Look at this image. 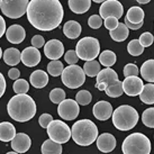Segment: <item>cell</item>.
Segmentation results:
<instances>
[{
	"label": "cell",
	"instance_id": "47",
	"mask_svg": "<svg viewBox=\"0 0 154 154\" xmlns=\"http://www.w3.org/2000/svg\"><path fill=\"white\" fill-rule=\"evenodd\" d=\"M124 24L127 26V28H128V29H133V30L140 29L142 26H143V23H140V24H134V23H131L128 19H126V18H125V23H124Z\"/></svg>",
	"mask_w": 154,
	"mask_h": 154
},
{
	"label": "cell",
	"instance_id": "36",
	"mask_svg": "<svg viewBox=\"0 0 154 154\" xmlns=\"http://www.w3.org/2000/svg\"><path fill=\"white\" fill-rule=\"evenodd\" d=\"M65 97H66V94H65L64 90L61 88H55L50 92V100L56 105H60L63 100H65Z\"/></svg>",
	"mask_w": 154,
	"mask_h": 154
},
{
	"label": "cell",
	"instance_id": "49",
	"mask_svg": "<svg viewBox=\"0 0 154 154\" xmlns=\"http://www.w3.org/2000/svg\"><path fill=\"white\" fill-rule=\"evenodd\" d=\"M6 22H5L4 17L0 15V38L2 37V35L6 34Z\"/></svg>",
	"mask_w": 154,
	"mask_h": 154
},
{
	"label": "cell",
	"instance_id": "43",
	"mask_svg": "<svg viewBox=\"0 0 154 154\" xmlns=\"http://www.w3.org/2000/svg\"><path fill=\"white\" fill-rule=\"evenodd\" d=\"M103 25H105V27H106L109 32H111V30H114L115 28H117V26L119 25L118 18H116V17L106 18V19H105V23H103Z\"/></svg>",
	"mask_w": 154,
	"mask_h": 154
},
{
	"label": "cell",
	"instance_id": "37",
	"mask_svg": "<svg viewBox=\"0 0 154 154\" xmlns=\"http://www.w3.org/2000/svg\"><path fill=\"white\" fill-rule=\"evenodd\" d=\"M14 91L16 92V94H24L28 92V89H29V85L28 82L26 81L25 79H17L15 80V83H14Z\"/></svg>",
	"mask_w": 154,
	"mask_h": 154
},
{
	"label": "cell",
	"instance_id": "44",
	"mask_svg": "<svg viewBox=\"0 0 154 154\" xmlns=\"http://www.w3.org/2000/svg\"><path fill=\"white\" fill-rule=\"evenodd\" d=\"M52 120H53V117H52L51 114H43V115H41V117L38 118V123L41 125V127H43V128H47V126L50 125Z\"/></svg>",
	"mask_w": 154,
	"mask_h": 154
},
{
	"label": "cell",
	"instance_id": "51",
	"mask_svg": "<svg viewBox=\"0 0 154 154\" xmlns=\"http://www.w3.org/2000/svg\"><path fill=\"white\" fill-rule=\"evenodd\" d=\"M136 1L141 5H145V4H149L151 0H136Z\"/></svg>",
	"mask_w": 154,
	"mask_h": 154
},
{
	"label": "cell",
	"instance_id": "46",
	"mask_svg": "<svg viewBox=\"0 0 154 154\" xmlns=\"http://www.w3.org/2000/svg\"><path fill=\"white\" fill-rule=\"evenodd\" d=\"M8 77L10 78L11 80H17V79H19V77H20V71L16 68L10 69L8 72Z\"/></svg>",
	"mask_w": 154,
	"mask_h": 154
},
{
	"label": "cell",
	"instance_id": "12",
	"mask_svg": "<svg viewBox=\"0 0 154 154\" xmlns=\"http://www.w3.org/2000/svg\"><path fill=\"white\" fill-rule=\"evenodd\" d=\"M144 83L143 80L138 77H127L123 81V89L124 92L129 97H136L140 96V94L143 90Z\"/></svg>",
	"mask_w": 154,
	"mask_h": 154
},
{
	"label": "cell",
	"instance_id": "25",
	"mask_svg": "<svg viewBox=\"0 0 154 154\" xmlns=\"http://www.w3.org/2000/svg\"><path fill=\"white\" fill-rule=\"evenodd\" d=\"M144 17H145L144 10H143L141 7L134 6V7H131V8L127 10V15H126L125 18L128 19L131 23L140 24V23L144 22Z\"/></svg>",
	"mask_w": 154,
	"mask_h": 154
},
{
	"label": "cell",
	"instance_id": "3",
	"mask_svg": "<svg viewBox=\"0 0 154 154\" xmlns=\"http://www.w3.org/2000/svg\"><path fill=\"white\" fill-rule=\"evenodd\" d=\"M71 137L78 145L89 146L97 141L98 128L92 120L81 119L74 123L71 128Z\"/></svg>",
	"mask_w": 154,
	"mask_h": 154
},
{
	"label": "cell",
	"instance_id": "40",
	"mask_svg": "<svg viewBox=\"0 0 154 154\" xmlns=\"http://www.w3.org/2000/svg\"><path fill=\"white\" fill-rule=\"evenodd\" d=\"M103 18L100 17V15H92L90 16L88 19V25L92 28V29H98L103 25Z\"/></svg>",
	"mask_w": 154,
	"mask_h": 154
},
{
	"label": "cell",
	"instance_id": "2",
	"mask_svg": "<svg viewBox=\"0 0 154 154\" xmlns=\"http://www.w3.org/2000/svg\"><path fill=\"white\" fill-rule=\"evenodd\" d=\"M36 109L37 108L34 99L27 94L14 96L7 105L8 115L18 123H25L30 120L36 114Z\"/></svg>",
	"mask_w": 154,
	"mask_h": 154
},
{
	"label": "cell",
	"instance_id": "20",
	"mask_svg": "<svg viewBox=\"0 0 154 154\" xmlns=\"http://www.w3.org/2000/svg\"><path fill=\"white\" fill-rule=\"evenodd\" d=\"M29 81L30 85L35 87L36 89H42L48 83V75L43 70H36L30 74Z\"/></svg>",
	"mask_w": 154,
	"mask_h": 154
},
{
	"label": "cell",
	"instance_id": "22",
	"mask_svg": "<svg viewBox=\"0 0 154 154\" xmlns=\"http://www.w3.org/2000/svg\"><path fill=\"white\" fill-rule=\"evenodd\" d=\"M82 32L81 25L75 20H69L63 26V33L70 39L78 38Z\"/></svg>",
	"mask_w": 154,
	"mask_h": 154
},
{
	"label": "cell",
	"instance_id": "15",
	"mask_svg": "<svg viewBox=\"0 0 154 154\" xmlns=\"http://www.w3.org/2000/svg\"><path fill=\"white\" fill-rule=\"evenodd\" d=\"M32 141L30 137L25 133H17L11 141V149L17 153H25L30 149Z\"/></svg>",
	"mask_w": 154,
	"mask_h": 154
},
{
	"label": "cell",
	"instance_id": "30",
	"mask_svg": "<svg viewBox=\"0 0 154 154\" xmlns=\"http://www.w3.org/2000/svg\"><path fill=\"white\" fill-rule=\"evenodd\" d=\"M99 63L106 68H110L116 63V54L110 50L101 52L99 54Z\"/></svg>",
	"mask_w": 154,
	"mask_h": 154
},
{
	"label": "cell",
	"instance_id": "19",
	"mask_svg": "<svg viewBox=\"0 0 154 154\" xmlns=\"http://www.w3.org/2000/svg\"><path fill=\"white\" fill-rule=\"evenodd\" d=\"M96 79H97V83L103 82L107 86H110V85H112V83H115V82L119 80L118 79V74L116 73V71H114L110 68H106L100 70V72L98 73V75H97Z\"/></svg>",
	"mask_w": 154,
	"mask_h": 154
},
{
	"label": "cell",
	"instance_id": "14",
	"mask_svg": "<svg viewBox=\"0 0 154 154\" xmlns=\"http://www.w3.org/2000/svg\"><path fill=\"white\" fill-rule=\"evenodd\" d=\"M22 62L23 64L28 68L36 66L41 62V53H39L38 48L34 46L26 47L22 52Z\"/></svg>",
	"mask_w": 154,
	"mask_h": 154
},
{
	"label": "cell",
	"instance_id": "41",
	"mask_svg": "<svg viewBox=\"0 0 154 154\" xmlns=\"http://www.w3.org/2000/svg\"><path fill=\"white\" fill-rule=\"evenodd\" d=\"M138 41H140V43H141L144 47H149V46H151V45L153 44L154 37H153V35L151 34V33H149V32H145V33H143V34L140 36Z\"/></svg>",
	"mask_w": 154,
	"mask_h": 154
},
{
	"label": "cell",
	"instance_id": "34",
	"mask_svg": "<svg viewBox=\"0 0 154 154\" xmlns=\"http://www.w3.org/2000/svg\"><path fill=\"white\" fill-rule=\"evenodd\" d=\"M127 51L132 56H138L144 52V46L140 43L138 39H133L127 45Z\"/></svg>",
	"mask_w": 154,
	"mask_h": 154
},
{
	"label": "cell",
	"instance_id": "31",
	"mask_svg": "<svg viewBox=\"0 0 154 154\" xmlns=\"http://www.w3.org/2000/svg\"><path fill=\"white\" fill-rule=\"evenodd\" d=\"M83 71H85L86 75H88V77H97L98 73L100 72V63H99V61H86V63L83 65Z\"/></svg>",
	"mask_w": 154,
	"mask_h": 154
},
{
	"label": "cell",
	"instance_id": "1",
	"mask_svg": "<svg viewBox=\"0 0 154 154\" xmlns=\"http://www.w3.org/2000/svg\"><path fill=\"white\" fill-rule=\"evenodd\" d=\"M26 15L36 29L50 32L60 26L64 10L59 0H30Z\"/></svg>",
	"mask_w": 154,
	"mask_h": 154
},
{
	"label": "cell",
	"instance_id": "33",
	"mask_svg": "<svg viewBox=\"0 0 154 154\" xmlns=\"http://www.w3.org/2000/svg\"><path fill=\"white\" fill-rule=\"evenodd\" d=\"M63 70H64L63 64L59 60H53L47 64V72H48V74H51L52 77H59V75H61L62 72H63Z\"/></svg>",
	"mask_w": 154,
	"mask_h": 154
},
{
	"label": "cell",
	"instance_id": "6",
	"mask_svg": "<svg viewBox=\"0 0 154 154\" xmlns=\"http://www.w3.org/2000/svg\"><path fill=\"white\" fill-rule=\"evenodd\" d=\"M75 52L80 60L92 61L100 54V43L94 37L86 36L77 43Z\"/></svg>",
	"mask_w": 154,
	"mask_h": 154
},
{
	"label": "cell",
	"instance_id": "17",
	"mask_svg": "<svg viewBox=\"0 0 154 154\" xmlns=\"http://www.w3.org/2000/svg\"><path fill=\"white\" fill-rule=\"evenodd\" d=\"M6 37L7 41L13 44H20L26 37L25 28L18 24H14L6 30Z\"/></svg>",
	"mask_w": 154,
	"mask_h": 154
},
{
	"label": "cell",
	"instance_id": "5",
	"mask_svg": "<svg viewBox=\"0 0 154 154\" xmlns=\"http://www.w3.org/2000/svg\"><path fill=\"white\" fill-rule=\"evenodd\" d=\"M122 150L124 154H150L151 142L142 133H133L123 142Z\"/></svg>",
	"mask_w": 154,
	"mask_h": 154
},
{
	"label": "cell",
	"instance_id": "9",
	"mask_svg": "<svg viewBox=\"0 0 154 154\" xmlns=\"http://www.w3.org/2000/svg\"><path fill=\"white\" fill-rule=\"evenodd\" d=\"M47 135L52 141L63 144L71 138V128L64 122L53 119L47 126Z\"/></svg>",
	"mask_w": 154,
	"mask_h": 154
},
{
	"label": "cell",
	"instance_id": "11",
	"mask_svg": "<svg viewBox=\"0 0 154 154\" xmlns=\"http://www.w3.org/2000/svg\"><path fill=\"white\" fill-rule=\"evenodd\" d=\"M80 112L79 103L73 99H65L57 107V114L61 118L65 120L75 119Z\"/></svg>",
	"mask_w": 154,
	"mask_h": 154
},
{
	"label": "cell",
	"instance_id": "42",
	"mask_svg": "<svg viewBox=\"0 0 154 154\" xmlns=\"http://www.w3.org/2000/svg\"><path fill=\"white\" fill-rule=\"evenodd\" d=\"M64 60L69 65H73V64H77V62L79 61V56H78L75 51L69 50L64 54Z\"/></svg>",
	"mask_w": 154,
	"mask_h": 154
},
{
	"label": "cell",
	"instance_id": "52",
	"mask_svg": "<svg viewBox=\"0 0 154 154\" xmlns=\"http://www.w3.org/2000/svg\"><path fill=\"white\" fill-rule=\"evenodd\" d=\"M92 1H94V2H97V4H100V2L103 4V2H105L106 0H92Z\"/></svg>",
	"mask_w": 154,
	"mask_h": 154
},
{
	"label": "cell",
	"instance_id": "48",
	"mask_svg": "<svg viewBox=\"0 0 154 154\" xmlns=\"http://www.w3.org/2000/svg\"><path fill=\"white\" fill-rule=\"evenodd\" d=\"M5 91H6V80H5L2 73L0 72V98L4 96Z\"/></svg>",
	"mask_w": 154,
	"mask_h": 154
},
{
	"label": "cell",
	"instance_id": "13",
	"mask_svg": "<svg viewBox=\"0 0 154 154\" xmlns=\"http://www.w3.org/2000/svg\"><path fill=\"white\" fill-rule=\"evenodd\" d=\"M44 54L50 60H59L64 54V45L59 39H51L44 45Z\"/></svg>",
	"mask_w": 154,
	"mask_h": 154
},
{
	"label": "cell",
	"instance_id": "54",
	"mask_svg": "<svg viewBox=\"0 0 154 154\" xmlns=\"http://www.w3.org/2000/svg\"><path fill=\"white\" fill-rule=\"evenodd\" d=\"M1 55H2V51H1V47H0V60H1Z\"/></svg>",
	"mask_w": 154,
	"mask_h": 154
},
{
	"label": "cell",
	"instance_id": "53",
	"mask_svg": "<svg viewBox=\"0 0 154 154\" xmlns=\"http://www.w3.org/2000/svg\"><path fill=\"white\" fill-rule=\"evenodd\" d=\"M6 154H19V153H17V152L14 151V152H8V153H6Z\"/></svg>",
	"mask_w": 154,
	"mask_h": 154
},
{
	"label": "cell",
	"instance_id": "8",
	"mask_svg": "<svg viewBox=\"0 0 154 154\" xmlns=\"http://www.w3.org/2000/svg\"><path fill=\"white\" fill-rule=\"evenodd\" d=\"M28 4V0H0V9L5 16L17 19L26 14Z\"/></svg>",
	"mask_w": 154,
	"mask_h": 154
},
{
	"label": "cell",
	"instance_id": "24",
	"mask_svg": "<svg viewBox=\"0 0 154 154\" xmlns=\"http://www.w3.org/2000/svg\"><path fill=\"white\" fill-rule=\"evenodd\" d=\"M69 8L74 14L81 15L89 10L91 6V0H69Z\"/></svg>",
	"mask_w": 154,
	"mask_h": 154
},
{
	"label": "cell",
	"instance_id": "50",
	"mask_svg": "<svg viewBox=\"0 0 154 154\" xmlns=\"http://www.w3.org/2000/svg\"><path fill=\"white\" fill-rule=\"evenodd\" d=\"M96 87H97V89L100 90V91H105L108 86L106 85V83H103V82H100V83H97V85H96Z\"/></svg>",
	"mask_w": 154,
	"mask_h": 154
},
{
	"label": "cell",
	"instance_id": "18",
	"mask_svg": "<svg viewBox=\"0 0 154 154\" xmlns=\"http://www.w3.org/2000/svg\"><path fill=\"white\" fill-rule=\"evenodd\" d=\"M92 112H94V116L98 120H107L112 116L114 111H112L111 103H109L108 101H105V100H101V101H98L94 106Z\"/></svg>",
	"mask_w": 154,
	"mask_h": 154
},
{
	"label": "cell",
	"instance_id": "29",
	"mask_svg": "<svg viewBox=\"0 0 154 154\" xmlns=\"http://www.w3.org/2000/svg\"><path fill=\"white\" fill-rule=\"evenodd\" d=\"M42 154H62V144L47 140L42 144Z\"/></svg>",
	"mask_w": 154,
	"mask_h": 154
},
{
	"label": "cell",
	"instance_id": "28",
	"mask_svg": "<svg viewBox=\"0 0 154 154\" xmlns=\"http://www.w3.org/2000/svg\"><path fill=\"white\" fill-rule=\"evenodd\" d=\"M140 99L145 105H153L154 103V85L149 83L143 87V90L140 94Z\"/></svg>",
	"mask_w": 154,
	"mask_h": 154
},
{
	"label": "cell",
	"instance_id": "32",
	"mask_svg": "<svg viewBox=\"0 0 154 154\" xmlns=\"http://www.w3.org/2000/svg\"><path fill=\"white\" fill-rule=\"evenodd\" d=\"M105 92L108 97H111V98H118L122 94H124V89H123V82L118 81L112 83L110 86H108L105 90Z\"/></svg>",
	"mask_w": 154,
	"mask_h": 154
},
{
	"label": "cell",
	"instance_id": "21",
	"mask_svg": "<svg viewBox=\"0 0 154 154\" xmlns=\"http://www.w3.org/2000/svg\"><path fill=\"white\" fill-rule=\"evenodd\" d=\"M16 128L11 123L2 122L0 123V141L2 142H11L14 137L16 136Z\"/></svg>",
	"mask_w": 154,
	"mask_h": 154
},
{
	"label": "cell",
	"instance_id": "4",
	"mask_svg": "<svg viewBox=\"0 0 154 154\" xmlns=\"http://www.w3.org/2000/svg\"><path fill=\"white\" fill-rule=\"evenodd\" d=\"M112 124L118 131H131L138 122V112L134 107L128 105H122L112 112Z\"/></svg>",
	"mask_w": 154,
	"mask_h": 154
},
{
	"label": "cell",
	"instance_id": "35",
	"mask_svg": "<svg viewBox=\"0 0 154 154\" xmlns=\"http://www.w3.org/2000/svg\"><path fill=\"white\" fill-rule=\"evenodd\" d=\"M142 122L149 128H154V107L147 108L142 114Z\"/></svg>",
	"mask_w": 154,
	"mask_h": 154
},
{
	"label": "cell",
	"instance_id": "38",
	"mask_svg": "<svg viewBox=\"0 0 154 154\" xmlns=\"http://www.w3.org/2000/svg\"><path fill=\"white\" fill-rule=\"evenodd\" d=\"M91 100H92V96H91V94H90L88 90H81L75 96V101L79 105H81V106L89 105L91 103Z\"/></svg>",
	"mask_w": 154,
	"mask_h": 154
},
{
	"label": "cell",
	"instance_id": "23",
	"mask_svg": "<svg viewBox=\"0 0 154 154\" xmlns=\"http://www.w3.org/2000/svg\"><path fill=\"white\" fill-rule=\"evenodd\" d=\"M4 61L6 64L15 66L22 61V53L19 52V50L15 48V47L7 48L4 52Z\"/></svg>",
	"mask_w": 154,
	"mask_h": 154
},
{
	"label": "cell",
	"instance_id": "7",
	"mask_svg": "<svg viewBox=\"0 0 154 154\" xmlns=\"http://www.w3.org/2000/svg\"><path fill=\"white\" fill-rule=\"evenodd\" d=\"M61 79L65 87L70 89H77L86 82V73L79 65H69L64 68L61 74Z\"/></svg>",
	"mask_w": 154,
	"mask_h": 154
},
{
	"label": "cell",
	"instance_id": "27",
	"mask_svg": "<svg viewBox=\"0 0 154 154\" xmlns=\"http://www.w3.org/2000/svg\"><path fill=\"white\" fill-rule=\"evenodd\" d=\"M142 78L149 82H154V60L145 61L141 66Z\"/></svg>",
	"mask_w": 154,
	"mask_h": 154
},
{
	"label": "cell",
	"instance_id": "16",
	"mask_svg": "<svg viewBox=\"0 0 154 154\" xmlns=\"http://www.w3.org/2000/svg\"><path fill=\"white\" fill-rule=\"evenodd\" d=\"M97 147L103 153H109L115 150L116 138L110 133H103L97 137Z\"/></svg>",
	"mask_w": 154,
	"mask_h": 154
},
{
	"label": "cell",
	"instance_id": "45",
	"mask_svg": "<svg viewBox=\"0 0 154 154\" xmlns=\"http://www.w3.org/2000/svg\"><path fill=\"white\" fill-rule=\"evenodd\" d=\"M32 45L36 48H41V47H44L45 45V39L42 35H35L33 36V38H32Z\"/></svg>",
	"mask_w": 154,
	"mask_h": 154
},
{
	"label": "cell",
	"instance_id": "39",
	"mask_svg": "<svg viewBox=\"0 0 154 154\" xmlns=\"http://www.w3.org/2000/svg\"><path fill=\"white\" fill-rule=\"evenodd\" d=\"M124 77L127 78V77H137L138 75V68H137L136 64H133V63H128V64H126L124 66Z\"/></svg>",
	"mask_w": 154,
	"mask_h": 154
},
{
	"label": "cell",
	"instance_id": "26",
	"mask_svg": "<svg viewBox=\"0 0 154 154\" xmlns=\"http://www.w3.org/2000/svg\"><path fill=\"white\" fill-rule=\"evenodd\" d=\"M129 35V29L125 24L119 23V25L117 26V28L110 32V37L115 42H124L125 39H127Z\"/></svg>",
	"mask_w": 154,
	"mask_h": 154
},
{
	"label": "cell",
	"instance_id": "10",
	"mask_svg": "<svg viewBox=\"0 0 154 154\" xmlns=\"http://www.w3.org/2000/svg\"><path fill=\"white\" fill-rule=\"evenodd\" d=\"M124 14L123 5L118 0H106L99 8L100 17L106 19L108 17H116L119 19Z\"/></svg>",
	"mask_w": 154,
	"mask_h": 154
}]
</instances>
